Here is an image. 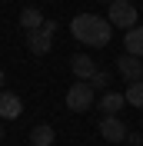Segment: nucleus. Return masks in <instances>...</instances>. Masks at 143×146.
Masks as SVG:
<instances>
[{
  "label": "nucleus",
  "mask_w": 143,
  "mask_h": 146,
  "mask_svg": "<svg viewBox=\"0 0 143 146\" xmlns=\"http://www.w3.org/2000/svg\"><path fill=\"white\" fill-rule=\"evenodd\" d=\"M70 33L73 40H80L87 46H107L113 36V23L107 17H97V13H80L70 20Z\"/></svg>",
  "instance_id": "f257e3e1"
},
{
  "label": "nucleus",
  "mask_w": 143,
  "mask_h": 146,
  "mask_svg": "<svg viewBox=\"0 0 143 146\" xmlns=\"http://www.w3.org/2000/svg\"><path fill=\"white\" fill-rule=\"evenodd\" d=\"M107 20L113 27H123V30H133L136 27V7L130 0H113L107 7Z\"/></svg>",
  "instance_id": "f03ea898"
},
{
  "label": "nucleus",
  "mask_w": 143,
  "mask_h": 146,
  "mask_svg": "<svg viewBox=\"0 0 143 146\" xmlns=\"http://www.w3.org/2000/svg\"><path fill=\"white\" fill-rule=\"evenodd\" d=\"M53 33H57V20H47L40 30H33V33H27V50L37 56H43L50 46H53Z\"/></svg>",
  "instance_id": "7ed1b4c3"
},
{
  "label": "nucleus",
  "mask_w": 143,
  "mask_h": 146,
  "mask_svg": "<svg viewBox=\"0 0 143 146\" xmlns=\"http://www.w3.org/2000/svg\"><path fill=\"white\" fill-rule=\"evenodd\" d=\"M67 106H70L73 113L90 110V106H93V86H90L87 80H77L70 90H67Z\"/></svg>",
  "instance_id": "20e7f679"
},
{
  "label": "nucleus",
  "mask_w": 143,
  "mask_h": 146,
  "mask_svg": "<svg viewBox=\"0 0 143 146\" xmlns=\"http://www.w3.org/2000/svg\"><path fill=\"white\" fill-rule=\"evenodd\" d=\"M100 136L107 139V143H123L130 136V129H126V123L120 116H103L100 119Z\"/></svg>",
  "instance_id": "39448f33"
},
{
  "label": "nucleus",
  "mask_w": 143,
  "mask_h": 146,
  "mask_svg": "<svg viewBox=\"0 0 143 146\" xmlns=\"http://www.w3.org/2000/svg\"><path fill=\"white\" fill-rule=\"evenodd\" d=\"M116 70H120V76H123L126 83H136V80H143V60H140V56H130V53H123L120 60H116Z\"/></svg>",
  "instance_id": "423d86ee"
},
{
  "label": "nucleus",
  "mask_w": 143,
  "mask_h": 146,
  "mask_svg": "<svg viewBox=\"0 0 143 146\" xmlns=\"http://www.w3.org/2000/svg\"><path fill=\"white\" fill-rule=\"evenodd\" d=\"M20 113H23V100H20L17 93L3 90L0 93V119H17Z\"/></svg>",
  "instance_id": "0eeeda50"
},
{
  "label": "nucleus",
  "mask_w": 143,
  "mask_h": 146,
  "mask_svg": "<svg viewBox=\"0 0 143 146\" xmlns=\"http://www.w3.org/2000/svg\"><path fill=\"white\" fill-rule=\"evenodd\" d=\"M70 70H73V76H77V80H87V83H90V76H93V73L100 70V66L93 63L90 56L77 53V56H70Z\"/></svg>",
  "instance_id": "6e6552de"
},
{
  "label": "nucleus",
  "mask_w": 143,
  "mask_h": 146,
  "mask_svg": "<svg viewBox=\"0 0 143 146\" xmlns=\"http://www.w3.org/2000/svg\"><path fill=\"white\" fill-rule=\"evenodd\" d=\"M126 106V96L123 93H103V96H100V110H103V116H116V113H120V110Z\"/></svg>",
  "instance_id": "1a4fd4ad"
},
{
  "label": "nucleus",
  "mask_w": 143,
  "mask_h": 146,
  "mask_svg": "<svg viewBox=\"0 0 143 146\" xmlns=\"http://www.w3.org/2000/svg\"><path fill=\"white\" fill-rule=\"evenodd\" d=\"M43 23H47V17H43V13H40L37 7H23V10H20V27L27 30V33H33V30H40Z\"/></svg>",
  "instance_id": "9d476101"
},
{
  "label": "nucleus",
  "mask_w": 143,
  "mask_h": 146,
  "mask_svg": "<svg viewBox=\"0 0 143 146\" xmlns=\"http://www.w3.org/2000/svg\"><path fill=\"white\" fill-rule=\"evenodd\" d=\"M123 43H126V53H130V56H143V27H140V23H136L133 30H126Z\"/></svg>",
  "instance_id": "9b49d317"
},
{
  "label": "nucleus",
  "mask_w": 143,
  "mask_h": 146,
  "mask_svg": "<svg viewBox=\"0 0 143 146\" xmlns=\"http://www.w3.org/2000/svg\"><path fill=\"white\" fill-rule=\"evenodd\" d=\"M53 139H57V133H53V126H47V123H40V126L30 129V143L33 146H53Z\"/></svg>",
  "instance_id": "f8f14e48"
},
{
  "label": "nucleus",
  "mask_w": 143,
  "mask_h": 146,
  "mask_svg": "<svg viewBox=\"0 0 143 146\" xmlns=\"http://www.w3.org/2000/svg\"><path fill=\"white\" fill-rule=\"evenodd\" d=\"M126 103H130V106H136V110H143V80H136V83H130V86H126Z\"/></svg>",
  "instance_id": "ddd939ff"
},
{
  "label": "nucleus",
  "mask_w": 143,
  "mask_h": 146,
  "mask_svg": "<svg viewBox=\"0 0 143 146\" xmlns=\"http://www.w3.org/2000/svg\"><path fill=\"white\" fill-rule=\"evenodd\" d=\"M90 86H93V93L97 90H103V93H110V73H103V70H97L93 76H90Z\"/></svg>",
  "instance_id": "4468645a"
},
{
  "label": "nucleus",
  "mask_w": 143,
  "mask_h": 146,
  "mask_svg": "<svg viewBox=\"0 0 143 146\" xmlns=\"http://www.w3.org/2000/svg\"><path fill=\"white\" fill-rule=\"evenodd\" d=\"M3 80H7V76H3V70H0V93H3Z\"/></svg>",
  "instance_id": "2eb2a0df"
},
{
  "label": "nucleus",
  "mask_w": 143,
  "mask_h": 146,
  "mask_svg": "<svg viewBox=\"0 0 143 146\" xmlns=\"http://www.w3.org/2000/svg\"><path fill=\"white\" fill-rule=\"evenodd\" d=\"M0 143H3V123H0Z\"/></svg>",
  "instance_id": "dca6fc26"
},
{
  "label": "nucleus",
  "mask_w": 143,
  "mask_h": 146,
  "mask_svg": "<svg viewBox=\"0 0 143 146\" xmlns=\"http://www.w3.org/2000/svg\"><path fill=\"white\" fill-rule=\"evenodd\" d=\"M103 3H107V7H110V3H113V0H103Z\"/></svg>",
  "instance_id": "f3484780"
},
{
  "label": "nucleus",
  "mask_w": 143,
  "mask_h": 146,
  "mask_svg": "<svg viewBox=\"0 0 143 146\" xmlns=\"http://www.w3.org/2000/svg\"><path fill=\"white\" fill-rule=\"evenodd\" d=\"M130 3H136V0H130Z\"/></svg>",
  "instance_id": "a211bd4d"
},
{
  "label": "nucleus",
  "mask_w": 143,
  "mask_h": 146,
  "mask_svg": "<svg viewBox=\"0 0 143 146\" xmlns=\"http://www.w3.org/2000/svg\"><path fill=\"white\" fill-rule=\"evenodd\" d=\"M140 146H143V143H140Z\"/></svg>",
  "instance_id": "6ab92c4d"
}]
</instances>
